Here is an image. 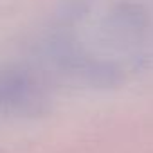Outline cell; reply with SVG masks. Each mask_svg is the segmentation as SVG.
<instances>
[{
    "instance_id": "1",
    "label": "cell",
    "mask_w": 153,
    "mask_h": 153,
    "mask_svg": "<svg viewBox=\"0 0 153 153\" xmlns=\"http://www.w3.org/2000/svg\"><path fill=\"white\" fill-rule=\"evenodd\" d=\"M36 92L33 90V85H29L24 78L11 76L0 83V99L2 103L15 106L18 110H27L29 106H36Z\"/></svg>"
}]
</instances>
